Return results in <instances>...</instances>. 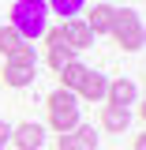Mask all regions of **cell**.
I'll list each match as a JSON object with an SVG mask.
<instances>
[{
    "label": "cell",
    "instance_id": "6da1fadb",
    "mask_svg": "<svg viewBox=\"0 0 146 150\" xmlns=\"http://www.w3.org/2000/svg\"><path fill=\"white\" fill-rule=\"evenodd\" d=\"M8 26H11L23 41L45 38V30H49V4H45V0H15Z\"/></svg>",
    "mask_w": 146,
    "mask_h": 150
},
{
    "label": "cell",
    "instance_id": "7a4b0ae2",
    "mask_svg": "<svg viewBox=\"0 0 146 150\" xmlns=\"http://www.w3.org/2000/svg\"><path fill=\"white\" fill-rule=\"evenodd\" d=\"M112 41L124 49V53H139L146 41V30H142V15L131 11V8H116L112 11V26H109Z\"/></svg>",
    "mask_w": 146,
    "mask_h": 150
},
{
    "label": "cell",
    "instance_id": "3957f363",
    "mask_svg": "<svg viewBox=\"0 0 146 150\" xmlns=\"http://www.w3.org/2000/svg\"><path fill=\"white\" fill-rule=\"evenodd\" d=\"M45 109H49V128H53L56 135L75 131L83 124V116H79V98H75L71 90H53L49 101H45Z\"/></svg>",
    "mask_w": 146,
    "mask_h": 150
},
{
    "label": "cell",
    "instance_id": "277c9868",
    "mask_svg": "<svg viewBox=\"0 0 146 150\" xmlns=\"http://www.w3.org/2000/svg\"><path fill=\"white\" fill-rule=\"evenodd\" d=\"M11 146H15V150H41V146H45V128L34 124V120L11 124Z\"/></svg>",
    "mask_w": 146,
    "mask_h": 150
},
{
    "label": "cell",
    "instance_id": "5b68a950",
    "mask_svg": "<svg viewBox=\"0 0 146 150\" xmlns=\"http://www.w3.org/2000/svg\"><path fill=\"white\" fill-rule=\"evenodd\" d=\"M139 101V86L135 79H109V90H105V105H116V109H131Z\"/></svg>",
    "mask_w": 146,
    "mask_h": 150
},
{
    "label": "cell",
    "instance_id": "8992f818",
    "mask_svg": "<svg viewBox=\"0 0 146 150\" xmlns=\"http://www.w3.org/2000/svg\"><path fill=\"white\" fill-rule=\"evenodd\" d=\"M56 146L60 150H97V131H94V124H79L75 131L56 135Z\"/></svg>",
    "mask_w": 146,
    "mask_h": 150
},
{
    "label": "cell",
    "instance_id": "52a82bcc",
    "mask_svg": "<svg viewBox=\"0 0 146 150\" xmlns=\"http://www.w3.org/2000/svg\"><path fill=\"white\" fill-rule=\"evenodd\" d=\"M60 30H64V41H68L71 53H83V49H90V45H94V34H90V26H86L83 19H68V23H60Z\"/></svg>",
    "mask_w": 146,
    "mask_h": 150
},
{
    "label": "cell",
    "instance_id": "ba28073f",
    "mask_svg": "<svg viewBox=\"0 0 146 150\" xmlns=\"http://www.w3.org/2000/svg\"><path fill=\"white\" fill-rule=\"evenodd\" d=\"M105 90H109V79L101 71H86V79L79 83V90H75V98H83V101H105Z\"/></svg>",
    "mask_w": 146,
    "mask_h": 150
},
{
    "label": "cell",
    "instance_id": "9c48e42d",
    "mask_svg": "<svg viewBox=\"0 0 146 150\" xmlns=\"http://www.w3.org/2000/svg\"><path fill=\"white\" fill-rule=\"evenodd\" d=\"M112 11H116V8H112L109 0L90 4V11H86V19H83V23L90 26V34H94V38H97V34H109V26H112Z\"/></svg>",
    "mask_w": 146,
    "mask_h": 150
},
{
    "label": "cell",
    "instance_id": "30bf717a",
    "mask_svg": "<svg viewBox=\"0 0 146 150\" xmlns=\"http://www.w3.org/2000/svg\"><path fill=\"white\" fill-rule=\"evenodd\" d=\"M0 79H4V86L23 90V86H30V83L37 79V68H26V64H8V60H4V71H0Z\"/></svg>",
    "mask_w": 146,
    "mask_h": 150
},
{
    "label": "cell",
    "instance_id": "8fae6325",
    "mask_svg": "<svg viewBox=\"0 0 146 150\" xmlns=\"http://www.w3.org/2000/svg\"><path fill=\"white\" fill-rule=\"evenodd\" d=\"M131 124V109H116V105H105L101 109V128L112 131V135H124Z\"/></svg>",
    "mask_w": 146,
    "mask_h": 150
},
{
    "label": "cell",
    "instance_id": "7c38bea8",
    "mask_svg": "<svg viewBox=\"0 0 146 150\" xmlns=\"http://www.w3.org/2000/svg\"><path fill=\"white\" fill-rule=\"evenodd\" d=\"M86 71H90V68H86V64H83V60H71V64H68V68H60V90H79V83H83V79H86Z\"/></svg>",
    "mask_w": 146,
    "mask_h": 150
},
{
    "label": "cell",
    "instance_id": "4fadbf2b",
    "mask_svg": "<svg viewBox=\"0 0 146 150\" xmlns=\"http://www.w3.org/2000/svg\"><path fill=\"white\" fill-rule=\"evenodd\" d=\"M45 4H49V15H60L64 23L79 19V11L86 8V0H45Z\"/></svg>",
    "mask_w": 146,
    "mask_h": 150
},
{
    "label": "cell",
    "instance_id": "5bb4252c",
    "mask_svg": "<svg viewBox=\"0 0 146 150\" xmlns=\"http://www.w3.org/2000/svg\"><path fill=\"white\" fill-rule=\"evenodd\" d=\"M4 60H8V64H26V68H37V53H34V45H30V41H23L19 49H11Z\"/></svg>",
    "mask_w": 146,
    "mask_h": 150
},
{
    "label": "cell",
    "instance_id": "9a60e30c",
    "mask_svg": "<svg viewBox=\"0 0 146 150\" xmlns=\"http://www.w3.org/2000/svg\"><path fill=\"white\" fill-rule=\"evenodd\" d=\"M45 60H49V68H53V71H60V68H68V64L75 60V53L68 49V45H53V49L45 53Z\"/></svg>",
    "mask_w": 146,
    "mask_h": 150
},
{
    "label": "cell",
    "instance_id": "2e32d148",
    "mask_svg": "<svg viewBox=\"0 0 146 150\" xmlns=\"http://www.w3.org/2000/svg\"><path fill=\"white\" fill-rule=\"evenodd\" d=\"M19 45H23V38H19L15 30H11V26H0V53L8 56L11 49H19Z\"/></svg>",
    "mask_w": 146,
    "mask_h": 150
},
{
    "label": "cell",
    "instance_id": "e0dca14e",
    "mask_svg": "<svg viewBox=\"0 0 146 150\" xmlns=\"http://www.w3.org/2000/svg\"><path fill=\"white\" fill-rule=\"evenodd\" d=\"M8 143H11V124H8V120H0V150L8 146Z\"/></svg>",
    "mask_w": 146,
    "mask_h": 150
}]
</instances>
